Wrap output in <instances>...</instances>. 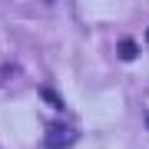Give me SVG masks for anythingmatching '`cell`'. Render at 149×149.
Listing matches in <instances>:
<instances>
[{"label":"cell","mask_w":149,"mask_h":149,"mask_svg":"<svg viewBox=\"0 0 149 149\" xmlns=\"http://www.w3.org/2000/svg\"><path fill=\"white\" fill-rule=\"evenodd\" d=\"M47 149H66L76 143V129L73 126H63V123H53V126H47Z\"/></svg>","instance_id":"6da1fadb"},{"label":"cell","mask_w":149,"mask_h":149,"mask_svg":"<svg viewBox=\"0 0 149 149\" xmlns=\"http://www.w3.org/2000/svg\"><path fill=\"white\" fill-rule=\"evenodd\" d=\"M136 56H139V43H136V40H123V43H119V60L129 63V60H136Z\"/></svg>","instance_id":"7a4b0ae2"},{"label":"cell","mask_w":149,"mask_h":149,"mask_svg":"<svg viewBox=\"0 0 149 149\" xmlns=\"http://www.w3.org/2000/svg\"><path fill=\"white\" fill-rule=\"evenodd\" d=\"M43 100H47V103H50V106H56V109H60V106H63V100H60V96H56L53 90H43Z\"/></svg>","instance_id":"3957f363"},{"label":"cell","mask_w":149,"mask_h":149,"mask_svg":"<svg viewBox=\"0 0 149 149\" xmlns=\"http://www.w3.org/2000/svg\"><path fill=\"white\" fill-rule=\"evenodd\" d=\"M146 43H149V27H146Z\"/></svg>","instance_id":"277c9868"},{"label":"cell","mask_w":149,"mask_h":149,"mask_svg":"<svg viewBox=\"0 0 149 149\" xmlns=\"http://www.w3.org/2000/svg\"><path fill=\"white\" fill-rule=\"evenodd\" d=\"M146 123H149V116H146Z\"/></svg>","instance_id":"5b68a950"}]
</instances>
